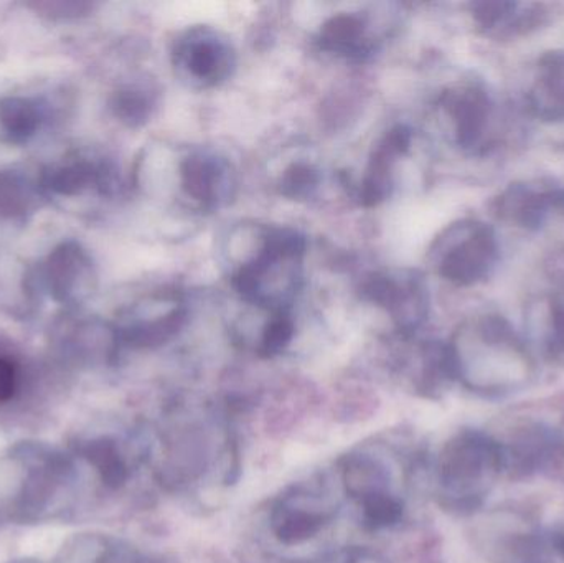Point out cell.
<instances>
[{
	"label": "cell",
	"instance_id": "22",
	"mask_svg": "<svg viewBox=\"0 0 564 563\" xmlns=\"http://www.w3.org/2000/svg\"><path fill=\"white\" fill-rule=\"evenodd\" d=\"M321 172L308 162H294L282 172L280 192L291 201L311 198L321 185Z\"/></svg>",
	"mask_w": 564,
	"mask_h": 563
},
{
	"label": "cell",
	"instance_id": "2",
	"mask_svg": "<svg viewBox=\"0 0 564 563\" xmlns=\"http://www.w3.org/2000/svg\"><path fill=\"white\" fill-rule=\"evenodd\" d=\"M307 240L289 227L261 228L260 243L235 270L231 284L238 296L267 313L291 310L304 283Z\"/></svg>",
	"mask_w": 564,
	"mask_h": 563
},
{
	"label": "cell",
	"instance_id": "10",
	"mask_svg": "<svg viewBox=\"0 0 564 563\" xmlns=\"http://www.w3.org/2000/svg\"><path fill=\"white\" fill-rule=\"evenodd\" d=\"M477 29L494 40H510L542 29L550 20V7L543 2L520 0H480L469 3Z\"/></svg>",
	"mask_w": 564,
	"mask_h": 563
},
{
	"label": "cell",
	"instance_id": "26",
	"mask_svg": "<svg viewBox=\"0 0 564 563\" xmlns=\"http://www.w3.org/2000/svg\"><path fill=\"white\" fill-rule=\"evenodd\" d=\"M550 544H552L553 551H555L560 557L564 559V529L563 531L555 532V534L550 538Z\"/></svg>",
	"mask_w": 564,
	"mask_h": 563
},
{
	"label": "cell",
	"instance_id": "8",
	"mask_svg": "<svg viewBox=\"0 0 564 563\" xmlns=\"http://www.w3.org/2000/svg\"><path fill=\"white\" fill-rule=\"evenodd\" d=\"M563 198L564 187L553 178L513 182L494 198L492 214L510 227L539 231L563 208Z\"/></svg>",
	"mask_w": 564,
	"mask_h": 563
},
{
	"label": "cell",
	"instance_id": "27",
	"mask_svg": "<svg viewBox=\"0 0 564 563\" xmlns=\"http://www.w3.org/2000/svg\"><path fill=\"white\" fill-rule=\"evenodd\" d=\"M347 563H387L383 559L378 557V555L370 554V552H361L357 557L351 559L350 562Z\"/></svg>",
	"mask_w": 564,
	"mask_h": 563
},
{
	"label": "cell",
	"instance_id": "1",
	"mask_svg": "<svg viewBox=\"0 0 564 563\" xmlns=\"http://www.w3.org/2000/svg\"><path fill=\"white\" fill-rule=\"evenodd\" d=\"M447 344L456 379L480 396L519 392L535 376L529 346L499 314H479L464 321Z\"/></svg>",
	"mask_w": 564,
	"mask_h": 563
},
{
	"label": "cell",
	"instance_id": "6",
	"mask_svg": "<svg viewBox=\"0 0 564 563\" xmlns=\"http://www.w3.org/2000/svg\"><path fill=\"white\" fill-rule=\"evenodd\" d=\"M172 62L194 86L214 88L234 75L237 53L230 40L210 26H192L175 40Z\"/></svg>",
	"mask_w": 564,
	"mask_h": 563
},
{
	"label": "cell",
	"instance_id": "5",
	"mask_svg": "<svg viewBox=\"0 0 564 563\" xmlns=\"http://www.w3.org/2000/svg\"><path fill=\"white\" fill-rule=\"evenodd\" d=\"M496 228L477 218L447 225L430 248L431 267L447 283L459 288L486 283L500 263Z\"/></svg>",
	"mask_w": 564,
	"mask_h": 563
},
{
	"label": "cell",
	"instance_id": "28",
	"mask_svg": "<svg viewBox=\"0 0 564 563\" xmlns=\"http://www.w3.org/2000/svg\"><path fill=\"white\" fill-rule=\"evenodd\" d=\"M556 435H558L560 452L564 453V420L562 426H560V432L556 433Z\"/></svg>",
	"mask_w": 564,
	"mask_h": 563
},
{
	"label": "cell",
	"instance_id": "4",
	"mask_svg": "<svg viewBox=\"0 0 564 563\" xmlns=\"http://www.w3.org/2000/svg\"><path fill=\"white\" fill-rule=\"evenodd\" d=\"M437 112L454 148L469 158L492 154L506 134V119L496 93L477 78L446 86L437 98Z\"/></svg>",
	"mask_w": 564,
	"mask_h": 563
},
{
	"label": "cell",
	"instance_id": "21",
	"mask_svg": "<svg viewBox=\"0 0 564 563\" xmlns=\"http://www.w3.org/2000/svg\"><path fill=\"white\" fill-rule=\"evenodd\" d=\"M295 336V320L291 310L268 313L267 323L258 337L257 353L261 357H274L281 354Z\"/></svg>",
	"mask_w": 564,
	"mask_h": 563
},
{
	"label": "cell",
	"instance_id": "12",
	"mask_svg": "<svg viewBox=\"0 0 564 563\" xmlns=\"http://www.w3.org/2000/svg\"><path fill=\"white\" fill-rule=\"evenodd\" d=\"M530 115L545 124L564 122V50H550L536 58L525 88Z\"/></svg>",
	"mask_w": 564,
	"mask_h": 563
},
{
	"label": "cell",
	"instance_id": "17",
	"mask_svg": "<svg viewBox=\"0 0 564 563\" xmlns=\"http://www.w3.org/2000/svg\"><path fill=\"white\" fill-rule=\"evenodd\" d=\"M368 20L358 13L340 12L322 23L317 43L322 52L348 59H365L373 55L375 40Z\"/></svg>",
	"mask_w": 564,
	"mask_h": 563
},
{
	"label": "cell",
	"instance_id": "9",
	"mask_svg": "<svg viewBox=\"0 0 564 563\" xmlns=\"http://www.w3.org/2000/svg\"><path fill=\"white\" fill-rule=\"evenodd\" d=\"M181 188L200 210H217L235 194L237 181L230 162L212 152L194 151L178 164Z\"/></svg>",
	"mask_w": 564,
	"mask_h": 563
},
{
	"label": "cell",
	"instance_id": "13",
	"mask_svg": "<svg viewBox=\"0 0 564 563\" xmlns=\"http://www.w3.org/2000/svg\"><path fill=\"white\" fill-rule=\"evenodd\" d=\"M499 446L502 473H507L510 478L536 475L560 452L558 435L540 423L522 426L506 443L499 442Z\"/></svg>",
	"mask_w": 564,
	"mask_h": 563
},
{
	"label": "cell",
	"instance_id": "11",
	"mask_svg": "<svg viewBox=\"0 0 564 563\" xmlns=\"http://www.w3.org/2000/svg\"><path fill=\"white\" fill-rule=\"evenodd\" d=\"M411 144H413V131L408 126L398 124L384 132L383 138L378 141L371 152L358 187L361 205L377 207L390 197L394 185V169L398 161L410 152Z\"/></svg>",
	"mask_w": 564,
	"mask_h": 563
},
{
	"label": "cell",
	"instance_id": "16",
	"mask_svg": "<svg viewBox=\"0 0 564 563\" xmlns=\"http://www.w3.org/2000/svg\"><path fill=\"white\" fill-rule=\"evenodd\" d=\"M527 324L533 344L545 359L564 366V283L530 303Z\"/></svg>",
	"mask_w": 564,
	"mask_h": 563
},
{
	"label": "cell",
	"instance_id": "3",
	"mask_svg": "<svg viewBox=\"0 0 564 563\" xmlns=\"http://www.w3.org/2000/svg\"><path fill=\"white\" fill-rule=\"evenodd\" d=\"M500 475L499 442L479 430H464L446 443L440 455L437 485L441 502L451 511H476Z\"/></svg>",
	"mask_w": 564,
	"mask_h": 563
},
{
	"label": "cell",
	"instance_id": "7",
	"mask_svg": "<svg viewBox=\"0 0 564 563\" xmlns=\"http://www.w3.org/2000/svg\"><path fill=\"white\" fill-rule=\"evenodd\" d=\"M361 296L390 314L404 336H413L430 316V288L416 271L371 274L361 286Z\"/></svg>",
	"mask_w": 564,
	"mask_h": 563
},
{
	"label": "cell",
	"instance_id": "23",
	"mask_svg": "<svg viewBox=\"0 0 564 563\" xmlns=\"http://www.w3.org/2000/svg\"><path fill=\"white\" fill-rule=\"evenodd\" d=\"M155 108L154 93L144 88H131L118 96L116 109L122 121L141 126L148 121Z\"/></svg>",
	"mask_w": 564,
	"mask_h": 563
},
{
	"label": "cell",
	"instance_id": "24",
	"mask_svg": "<svg viewBox=\"0 0 564 563\" xmlns=\"http://www.w3.org/2000/svg\"><path fill=\"white\" fill-rule=\"evenodd\" d=\"M3 121L12 134H29L35 128V115L25 102H10L3 112Z\"/></svg>",
	"mask_w": 564,
	"mask_h": 563
},
{
	"label": "cell",
	"instance_id": "15",
	"mask_svg": "<svg viewBox=\"0 0 564 563\" xmlns=\"http://www.w3.org/2000/svg\"><path fill=\"white\" fill-rule=\"evenodd\" d=\"M145 313L138 323L126 331L124 337L135 347L162 346L174 339L187 323V304L181 294H159L144 304Z\"/></svg>",
	"mask_w": 564,
	"mask_h": 563
},
{
	"label": "cell",
	"instance_id": "14",
	"mask_svg": "<svg viewBox=\"0 0 564 563\" xmlns=\"http://www.w3.org/2000/svg\"><path fill=\"white\" fill-rule=\"evenodd\" d=\"M334 518V508L311 492L285 496L274 508L271 526L282 544L294 545L315 538Z\"/></svg>",
	"mask_w": 564,
	"mask_h": 563
},
{
	"label": "cell",
	"instance_id": "29",
	"mask_svg": "<svg viewBox=\"0 0 564 563\" xmlns=\"http://www.w3.org/2000/svg\"><path fill=\"white\" fill-rule=\"evenodd\" d=\"M563 208H564V198H563Z\"/></svg>",
	"mask_w": 564,
	"mask_h": 563
},
{
	"label": "cell",
	"instance_id": "20",
	"mask_svg": "<svg viewBox=\"0 0 564 563\" xmlns=\"http://www.w3.org/2000/svg\"><path fill=\"white\" fill-rule=\"evenodd\" d=\"M79 452H82L83 458L88 459L95 466L106 486L119 488L124 485L129 475L128 463L112 440H93V442L85 443Z\"/></svg>",
	"mask_w": 564,
	"mask_h": 563
},
{
	"label": "cell",
	"instance_id": "19",
	"mask_svg": "<svg viewBox=\"0 0 564 563\" xmlns=\"http://www.w3.org/2000/svg\"><path fill=\"white\" fill-rule=\"evenodd\" d=\"M550 548L539 529H509L494 541L489 557L494 563H549Z\"/></svg>",
	"mask_w": 564,
	"mask_h": 563
},
{
	"label": "cell",
	"instance_id": "18",
	"mask_svg": "<svg viewBox=\"0 0 564 563\" xmlns=\"http://www.w3.org/2000/svg\"><path fill=\"white\" fill-rule=\"evenodd\" d=\"M344 485L348 495L357 499L358 505L373 499L393 496L390 485V472L370 455L350 456L344 468Z\"/></svg>",
	"mask_w": 564,
	"mask_h": 563
},
{
	"label": "cell",
	"instance_id": "25",
	"mask_svg": "<svg viewBox=\"0 0 564 563\" xmlns=\"http://www.w3.org/2000/svg\"><path fill=\"white\" fill-rule=\"evenodd\" d=\"M17 390V370L10 360L0 357V403L9 402Z\"/></svg>",
	"mask_w": 564,
	"mask_h": 563
}]
</instances>
